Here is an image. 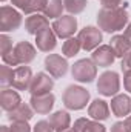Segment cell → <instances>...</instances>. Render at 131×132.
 Instances as JSON below:
<instances>
[{
  "label": "cell",
  "instance_id": "cell-14",
  "mask_svg": "<svg viewBox=\"0 0 131 132\" xmlns=\"http://www.w3.org/2000/svg\"><path fill=\"white\" fill-rule=\"evenodd\" d=\"M46 28H49V22H48V17L45 14H40V12L31 14L25 20V29H26L28 34L37 35L39 32H42Z\"/></svg>",
  "mask_w": 131,
  "mask_h": 132
},
{
  "label": "cell",
  "instance_id": "cell-5",
  "mask_svg": "<svg viewBox=\"0 0 131 132\" xmlns=\"http://www.w3.org/2000/svg\"><path fill=\"white\" fill-rule=\"evenodd\" d=\"M22 25V15L19 11H16L12 6L3 5L0 9V29L3 32L16 31Z\"/></svg>",
  "mask_w": 131,
  "mask_h": 132
},
{
  "label": "cell",
  "instance_id": "cell-39",
  "mask_svg": "<svg viewBox=\"0 0 131 132\" xmlns=\"http://www.w3.org/2000/svg\"><path fill=\"white\" fill-rule=\"evenodd\" d=\"M60 132H76L72 128H68V129H65V131H60Z\"/></svg>",
  "mask_w": 131,
  "mask_h": 132
},
{
  "label": "cell",
  "instance_id": "cell-34",
  "mask_svg": "<svg viewBox=\"0 0 131 132\" xmlns=\"http://www.w3.org/2000/svg\"><path fill=\"white\" fill-rule=\"evenodd\" d=\"M111 132H130V131H128L125 121H116L111 128Z\"/></svg>",
  "mask_w": 131,
  "mask_h": 132
},
{
  "label": "cell",
  "instance_id": "cell-26",
  "mask_svg": "<svg viewBox=\"0 0 131 132\" xmlns=\"http://www.w3.org/2000/svg\"><path fill=\"white\" fill-rule=\"evenodd\" d=\"M12 78H14V69L8 65L0 66V85L5 88L12 86Z\"/></svg>",
  "mask_w": 131,
  "mask_h": 132
},
{
  "label": "cell",
  "instance_id": "cell-9",
  "mask_svg": "<svg viewBox=\"0 0 131 132\" xmlns=\"http://www.w3.org/2000/svg\"><path fill=\"white\" fill-rule=\"evenodd\" d=\"M45 69L49 72L51 77L60 78L68 72V62L59 54H49L45 59Z\"/></svg>",
  "mask_w": 131,
  "mask_h": 132
},
{
  "label": "cell",
  "instance_id": "cell-22",
  "mask_svg": "<svg viewBox=\"0 0 131 132\" xmlns=\"http://www.w3.org/2000/svg\"><path fill=\"white\" fill-rule=\"evenodd\" d=\"M110 42H111V43H110V46L113 48V51H114L116 57H122V59H123V57L130 52L131 45L128 43V40L123 37V34H120V35H114Z\"/></svg>",
  "mask_w": 131,
  "mask_h": 132
},
{
  "label": "cell",
  "instance_id": "cell-6",
  "mask_svg": "<svg viewBox=\"0 0 131 132\" xmlns=\"http://www.w3.org/2000/svg\"><path fill=\"white\" fill-rule=\"evenodd\" d=\"M51 28H53V31L56 32L57 37H60V38H71L74 35V32L77 31V19L72 17L71 14L62 15V17L54 20Z\"/></svg>",
  "mask_w": 131,
  "mask_h": 132
},
{
  "label": "cell",
  "instance_id": "cell-8",
  "mask_svg": "<svg viewBox=\"0 0 131 132\" xmlns=\"http://www.w3.org/2000/svg\"><path fill=\"white\" fill-rule=\"evenodd\" d=\"M53 88H54L53 77L45 72H39L33 77V81L28 91L31 92V95H45V94H51Z\"/></svg>",
  "mask_w": 131,
  "mask_h": 132
},
{
  "label": "cell",
  "instance_id": "cell-23",
  "mask_svg": "<svg viewBox=\"0 0 131 132\" xmlns=\"http://www.w3.org/2000/svg\"><path fill=\"white\" fill-rule=\"evenodd\" d=\"M63 9H65L63 0H46V6L43 9V14L48 19H59V17H62Z\"/></svg>",
  "mask_w": 131,
  "mask_h": 132
},
{
  "label": "cell",
  "instance_id": "cell-1",
  "mask_svg": "<svg viewBox=\"0 0 131 132\" xmlns=\"http://www.w3.org/2000/svg\"><path fill=\"white\" fill-rule=\"evenodd\" d=\"M128 12L123 8H102L97 12L99 28L105 32H117L128 23Z\"/></svg>",
  "mask_w": 131,
  "mask_h": 132
},
{
  "label": "cell",
  "instance_id": "cell-19",
  "mask_svg": "<svg viewBox=\"0 0 131 132\" xmlns=\"http://www.w3.org/2000/svg\"><path fill=\"white\" fill-rule=\"evenodd\" d=\"M20 103H22V101H20V95L17 94V91H12V89H9V88H5V89L0 92V104H2V108H3L6 112L12 111V109L17 108Z\"/></svg>",
  "mask_w": 131,
  "mask_h": 132
},
{
  "label": "cell",
  "instance_id": "cell-38",
  "mask_svg": "<svg viewBox=\"0 0 131 132\" xmlns=\"http://www.w3.org/2000/svg\"><path fill=\"white\" fill-rule=\"evenodd\" d=\"M0 132H12V131H11V128H9V126H2Z\"/></svg>",
  "mask_w": 131,
  "mask_h": 132
},
{
  "label": "cell",
  "instance_id": "cell-35",
  "mask_svg": "<svg viewBox=\"0 0 131 132\" xmlns=\"http://www.w3.org/2000/svg\"><path fill=\"white\" fill-rule=\"evenodd\" d=\"M127 69H131V49L130 52L122 59V71H127Z\"/></svg>",
  "mask_w": 131,
  "mask_h": 132
},
{
  "label": "cell",
  "instance_id": "cell-33",
  "mask_svg": "<svg viewBox=\"0 0 131 132\" xmlns=\"http://www.w3.org/2000/svg\"><path fill=\"white\" fill-rule=\"evenodd\" d=\"M102 8H119L122 0H100Z\"/></svg>",
  "mask_w": 131,
  "mask_h": 132
},
{
  "label": "cell",
  "instance_id": "cell-15",
  "mask_svg": "<svg viewBox=\"0 0 131 132\" xmlns=\"http://www.w3.org/2000/svg\"><path fill=\"white\" fill-rule=\"evenodd\" d=\"M111 112L116 117H128L131 112V98L127 94H117L111 100Z\"/></svg>",
  "mask_w": 131,
  "mask_h": 132
},
{
  "label": "cell",
  "instance_id": "cell-28",
  "mask_svg": "<svg viewBox=\"0 0 131 132\" xmlns=\"http://www.w3.org/2000/svg\"><path fill=\"white\" fill-rule=\"evenodd\" d=\"M33 132H54V128L51 126L49 121H46V120H40V121L34 126Z\"/></svg>",
  "mask_w": 131,
  "mask_h": 132
},
{
  "label": "cell",
  "instance_id": "cell-30",
  "mask_svg": "<svg viewBox=\"0 0 131 132\" xmlns=\"http://www.w3.org/2000/svg\"><path fill=\"white\" fill-rule=\"evenodd\" d=\"M11 131L12 132H31V128H30L28 121H12Z\"/></svg>",
  "mask_w": 131,
  "mask_h": 132
},
{
  "label": "cell",
  "instance_id": "cell-24",
  "mask_svg": "<svg viewBox=\"0 0 131 132\" xmlns=\"http://www.w3.org/2000/svg\"><path fill=\"white\" fill-rule=\"evenodd\" d=\"M82 49V45L79 42V38H66V42L62 46V52L65 57H74L79 54V51Z\"/></svg>",
  "mask_w": 131,
  "mask_h": 132
},
{
  "label": "cell",
  "instance_id": "cell-31",
  "mask_svg": "<svg viewBox=\"0 0 131 132\" xmlns=\"http://www.w3.org/2000/svg\"><path fill=\"white\" fill-rule=\"evenodd\" d=\"M123 88L131 92V69L123 71Z\"/></svg>",
  "mask_w": 131,
  "mask_h": 132
},
{
  "label": "cell",
  "instance_id": "cell-32",
  "mask_svg": "<svg viewBox=\"0 0 131 132\" xmlns=\"http://www.w3.org/2000/svg\"><path fill=\"white\" fill-rule=\"evenodd\" d=\"M11 3L14 5V6H17L19 9H22L23 12L28 9V6H30V3H31V0H11Z\"/></svg>",
  "mask_w": 131,
  "mask_h": 132
},
{
  "label": "cell",
  "instance_id": "cell-12",
  "mask_svg": "<svg viewBox=\"0 0 131 132\" xmlns=\"http://www.w3.org/2000/svg\"><path fill=\"white\" fill-rule=\"evenodd\" d=\"M57 45V35L53 31V28H46L42 32L35 35V46L42 52H49Z\"/></svg>",
  "mask_w": 131,
  "mask_h": 132
},
{
  "label": "cell",
  "instance_id": "cell-20",
  "mask_svg": "<svg viewBox=\"0 0 131 132\" xmlns=\"http://www.w3.org/2000/svg\"><path fill=\"white\" fill-rule=\"evenodd\" d=\"M48 121L51 123V126L54 128V131L60 132V131H65V129L69 128L71 117H69V114L66 111H56L54 114L49 115V120Z\"/></svg>",
  "mask_w": 131,
  "mask_h": 132
},
{
  "label": "cell",
  "instance_id": "cell-13",
  "mask_svg": "<svg viewBox=\"0 0 131 132\" xmlns=\"http://www.w3.org/2000/svg\"><path fill=\"white\" fill-rule=\"evenodd\" d=\"M54 101H56V97L53 94H45V95H31V100H30V104L34 109V112L37 114H49L53 106H54Z\"/></svg>",
  "mask_w": 131,
  "mask_h": 132
},
{
  "label": "cell",
  "instance_id": "cell-4",
  "mask_svg": "<svg viewBox=\"0 0 131 132\" xmlns=\"http://www.w3.org/2000/svg\"><path fill=\"white\" fill-rule=\"evenodd\" d=\"M120 89V78L119 74L114 71H105L103 74L99 75L97 80V91L99 94L105 97H114L117 95Z\"/></svg>",
  "mask_w": 131,
  "mask_h": 132
},
{
  "label": "cell",
  "instance_id": "cell-36",
  "mask_svg": "<svg viewBox=\"0 0 131 132\" xmlns=\"http://www.w3.org/2000/svg\"><path fill=\"white\" fill-rule=\"evenodd\" d=\"M123 37L128 40V43L131 45V23L127 25V28H125V31H123Z\"/></svg>",
  "mask_w": 131,
  "mask_h": 132
},
{
  "label": "cell",
  "instance_id": "cell-16",
  "mask_svg": "<svg viewBox=\"0 0 131 132\" xmlns=\"http://www.w3.org/2000/svg\"><path fill=\"white\" fill-rule=\"evenodd\" d=\"M14 52H16V57L19 60V65H28L31 63L34 59H35V49L30 42H19L16 46H14Z\"/></svg>",
  "mask_w": 131,
  "mask_h": 132
},
{
  "label": "cell",
  "instance_id": "cell-11",
  "mask_svg": "<svg viewBox=\"0 0 131 132\" xmlns=\"http://www.w3.org/2000/svg\"><path fill=\"white\" fill-rule=\"evenodd\" d=\"M91 60L94 62L96 66L100 68H108L114 63L116 60V54L113 51V48L110 45H100L99 48H96L93 51V55H91Z\"/></svg>",
  "mask_w": 131,
  "mask_h": 132
},
{
  "label": "cell",
  "instance_id": "cell-21",
  "mask_svg": "<svg viewBox=\"0 0 131 132\" xmlns=\"http://www.w3.org/2000/svg\"><path fill=\"white\" fill-rule=\"evenodd\" d=\"M72 129L76 132H106L103 125H100L96 120H88V118L76 120Z\"/></svg>",
  "mask_w": 131,
  "mask_h": 132
},
{
  "label": "cell",
  "instance_id": "cell-25",
  "mask_svg": "<svg viewBox=\"0 0 131 132\" xmlns=\"http://www.w3.org/2000/svg\"><path fill=\"white\" fill-rule=\"evenodd\" d=\"M86 5H88L86 0H63V6H65V9L71 15L83 12L85 8H86Z\"/></svg>",
  "mask_w": 131,
  "mask_h": 132
},
{
  "label": "cell",
  "instance_id": "cell-27",
  "mask_svg": "<svg viewBox=\"0 0 131 132\" xmlns=\"http://www.w3.org/2000/svg\"><path fill=\"white\" fill-rule=\"evenodd\" d=\"M46 6V0H31L28 9L25 11V14L31 15V14H37V12H42Z\"/></svg>",
  "mask_w": 131,
  "mask_h": 132
},
{
  "label": "cell",
  "instance_id": "cell-17",
  "mask_svg": "<svg viewBox=\"0 0 131 132\" xmlns=\"http://www.w3.org/2000/svg\"><path fill=\"white\" fill-rule=\"evenodd\" d=\"M88 115L96 121H105L110 118V104L105 100L96 98L88 106Z\"/></svg>",
  "mask_w": 131,
  "mask_h": 132
},
{
  "label": "cell",
  "instance_id": "cell-10",
  "mask_svg": "<svg viewBox=\"0 0 131 132\" xmlns=\"http://www.w3.org/2000/svg\"><path fill=\"white\" fill-rule=\"evenodd\" d=\"M33 72L30 66H16L14 68V78H12V88L17 91H26L31 86L33 81Z\"/></svg>",
  "mask_w": 131,
  "mask_h": 132
},
{
  "label": "cell",
  "instance_id": "cell-40",
  "mask_svg": "<svg viewBox=\"0 0 131 132\" xmlns=\"http://www.w3.org/2000/svg\"><path fill=\"white\" fill-rule=\"evenodd\" d=\"M2 2H5V0H2Z\"/></svg>",
  "mask_w": 131,
  "mask_h": 132
},
{
  "label": "cell",
  "instance_id": "cell-7",
  "mask_svg": "<svg viewBox=\"0 0 131 132\" xmlns=\"http://www.w3.org/2000/svg\"><path fill=\"white\" fill-rule=\"evenodd\" d=\"M77 38L82 45V49L94 51L96 48H99V45L102 42V32L96 26H85L83 29H80Z\"/></svg>",
  "mask_w": 131,
  "mask_h": 132
},
{
  "label": "cell",
  "instance_id": "cell-37",
  "mask_svg": "<svg viewBox=\"0 0 131 132\" xmlns=\"http://www.w3.org/2000/svg\"><path fill=\"white\" fill-rule=\"evenodd\" d=\"M125 125H127V128H128V131L131 132V115H128V117L125 118Z\"/></svg>",
  "mask_w": 131,
  "mask_h": 132
},
{
  "label": "cell",
  "instance_id": "cell-2",
  "mask_svg": "<svg viewBox=\"0 0 131 132\" xmlns=\"http://www.w3.org/2000/svg\"><path fill=\"white\" fill-rule=\"evenodd\" d=\"M62 101L65 104V108L71 109V111H80L83 109L88 101H90V92L77 85H69L63 91L62 95Z\"/></svg>",
  "mask_w": 131,
  "mask_h": 132
},
{
  "label": "cell",
  "instance_id": "cell-18",
  "mask_svg": "<svg viewBox=\"0 0 131 132\" xmlns=\"http://www.w3.org/2000/svg\"><path fill=\"white\" fill-rule=\"evenodd\" d=\"M34 115V109L31 104L26 103H20L17 108H14L12 111L8 112V118L9 121H30Z\"/></svg>",
  "mask_w": 131,
  "mask_h": 132
},
{
  "label": "cell",
  "instance_id": "cell-3",
  "mask_svg": "<svg viewBox=\"0 0 131 132\" xmlns=\"http://www.w3.org/2000/svg\"><path fill=\"white\" fill-rule=\"evenodd\" d=\"M71 74L72 78L77 80L79 83H91L97 75V66L94 65L91 59H82L72 65Z\"/></svg>",
  "mask_w": 131,
  "mask_h": 132
},
{
  "label": "cell",
  "instance_id": "cell-29",
  "mask_svg": "<svg viewBox=\"0 0 131 132\" xmlns=\"http://www.w3.org/2000/svg\"><path fill=\"white\" fill-rule=\"evenodd\" d=\"M0 45H2V54H6L8 51H11V49L14 48L11 38H9L6 34H2V35H0Z\"/></svg>",
  "mask_w": 131,
  "mask_h": 132
}]
</instances>
